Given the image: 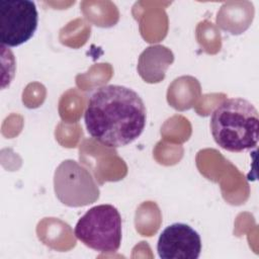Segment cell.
Segmentation results:
<instances>
[{"label": "cell", "instance_id": "cell-3", "mask_svg": "<svg viewBox=\"0 0 259 259\" xmlns=\"http://www.w3.org/2000/svg\"><path fill=\"white\" fill-rule=\"evenodd\" d=\"M121 217L111 204L89 208L77 222L74 234L85 246L101 253L116 252L121 244Z\"/></svg>", "mask_w": 259, "mask_h": 259}, {"label": "cell", "instance_id": "cell-6", "mask_svg": "<svg viewBox=\"0 0 259 259\" xmlns=\"http://www.w3.org/2000/svg\"><path fill=\"white\" fill-rule=\"evenodd\" d=\"M157 251L162 259H197L201 252V239L189 225L174 223L160 234Z\"/></svg>", "mask_w": 259, "mask_h": 259}, {"label": "cell", "instance_id": "cell-1", "mask_svg": "<svg viewBox=\"0 0 259 259\" xmlns=\"http://www.w3.org/2000/svg\"><path fill=\"white\" fill-rule=\"evenodd\" d=\"M84 121L94 140L109 148H119L142 135L147 109L141 96L132 88L104 85L89 97Z\"/></svg>", "mask_w": 259, "mask_h": 259}, {"label": "cell", "instance_id": "cell-4", "mask_svg": "<svg viewBox=\"0 0 259 259\" xmlns=\"http://www.w3.org/2000/svg\"><path fill=\"white\" fill-rule=\"evenodd\" d=\"M38 23L36 5L29 0H0V40L18 47L30 39Z\"/></svg>", "mask_w": 259, "mask_h": 259}, {"label": "cell", "instance_id": "cell-2", "mask_svg": "<svg viewBox=\"0 0 259 259\" xmlns=\"http://www.w3.org/2000/svg\"><path fill=\"white\" fill-rule=\"evenodd\" d=\"M209 126L214 142L224 150L240 153L257 146L258 110L244 98L224 100L212 111Z\"/></svg>", "mask_w": 259, "mask_h": 259}, {"label": "cell", "instance_id": "cell-5", "mask_svg": "<svg viewBox=\"0 0 259 259\" xmlns=\"http://www.w3.org/2000/svg\"><path fill=\"white\" fill-rule=\"evenodd\" d=\"M55 191L69 206H82L96 200L99 189L91 174L76 161H63L55 172Z\"/></svg>", "mask_w": 259, "mask_h": 259}]
</instances>
